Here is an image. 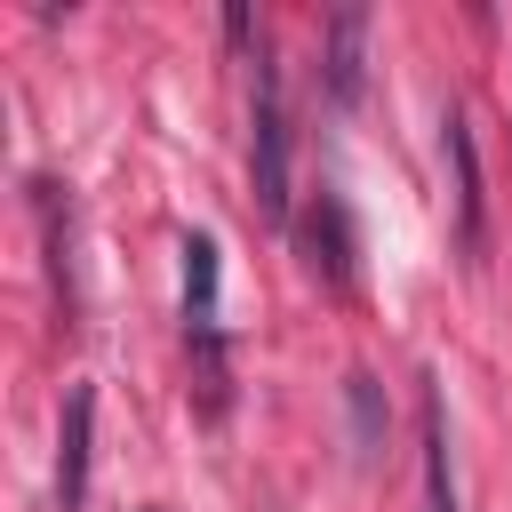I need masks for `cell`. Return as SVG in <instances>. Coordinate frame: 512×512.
Here are the masks:
<instances>
[{"label":"cell","mask_w":512,"mask_h":512,"mask_svg":"<svg viewBox=\"0 0 512 512\" xmlns=\"http://www.w3.org/2000/svg\"><path fill=\"white\" fill-rule=\"evenodd\" d=\"M256 88H248V184L272 224H288V104H280V64L256 48Z\"/></svg>","instance_id":"obj_1"},{"label":"cell","mask_w":512,"mask_h":512,"mask_svg":"<svg viewBox=\"0 0 512 512\" xmlns=\"http://www.w3.org/2000/svg\"><path fill=\"white\" fill-rule=\"evenodd\" d=\"M184 336L200 352L208 408H224V320H216V240L184 232Z\"/></svg>","instance_id":"obj_2"},{"label":"cell","mask_w":512,"mask_h":512,"mask_svg":"<svg viewBox=\"0 0 512 512\" xmlns=\"http://www.w3.org/2000/svg\"><path fill=\"white\" fill-rule=\"evenodd\" d=\"M320 72H328L336 104H360V80H368V8H336L320 24Z\"/></svg>","instance_id":"obj_3"},{"label":"cell","mask_w":512,"mask_h":512,"mask_svg":"<svg viewBox=\"0 0 512 512\" xmlns=\"http://www.w3.org/2000/svg\"><path fill=\"white\" fill-rule=\"evenodd\" d=\"M88 432H96V392L72 384L64 392V424H56V504L64 512H80V496H88Z\"/></svg>","instance_id":"obj_4"},{"label":"cell","mask_w":512,"mask_h":512,"mask_svg":"<svg viewBox=\"0 0 512 512\" xmlns=\"http://www.w3.org/2000/svg\"><path fill=\"white\" fill-rule=\"evenodd\" d=\"M304 264L328 280V288H352V216H344V200L336 192H320L312 200V216H304Z\"/></svg>","instance_id":"obj_5"},{"label":"cell","mask_w":512,"mask_h":512,"mask_svg":"<svg viewBox=\"0 0 512 512\" xmlns=\"http://www.w3.org/2000/svg\"><path fill=\"white\" fill-rule=\"evenodd\" d=\"M448 168H456V240L464 256L488 248V216H480V152H472V120L448 112Z\"/></svg>","instance_id":"obj_6"},{"label":"cell","mask_w":512,"mask_h":512,"mask_svg":"<svg viewBox=\"0 0 512 512\" xmlns=\"http://www.w3.org/2000/svg\"><path fill=\"white\" fill-rule=\"evenodd\" d=\"M32 208H40V240H48V288H56V312L72 328V208L56 184H32Z\"/></svg>","instance_id":"obj_7"},{"label":"cell","mask_w":512,"mask_h":512,"mask_svg":"<svg viewBox=\"0 0 512 512\" xmlns=\"http://www.w3.org/2000/svg\"><path fill=\"white\" fill-rule=\"evenodd\" d=\"M424 512H456V464H448V408L424 392Z\"/></svg>","instance_id":"obj_8"},{"label":"cell","mask_w":512,"mask_h":512,"mask_svg":"<svg viewBox=\"0 0 512 512\" xmlns=\"http://www.w3.org/2000/svg\"><path fill=\"white\" fill-rule=\"evenodd\" d=\"M344 392H352V440H360V456H376V448H384V408H376V376H352Z\"/></svg>","instance_id":"obj_9"}]
</instances>
